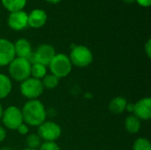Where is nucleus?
<instances>
[{"label":"nucleus","instance_id":"obj_3","mask_svg":"<svg viewBox=\"0 0 151 150\" xmlns=\"http://www.w3.org/2000/svg\"><path fill=\"white\" fill-rule=\"evenodd\" d=\"M72 63L70 58L65 54H56L49 64L51 74L58 79L66 77L72 71Z\"/></svg>","mask_w":151,"mask_h":150},{"label":"nucleus","instance_id":"obj_29","mask_svg":"<svg viewBox=\"0 0 151 150\" xmlns=\"http://www.w3.org/2000/svg\"><path fill=\"white\" fill-rule=\"evenodd\" d=\"M3 108H2V105L0 104V120L2 119V116H3Z\"/></svg>","mask_w":151,"mask_h":150},{"label":"nucleus","instance_id":"obj_27","mask_svg":"<svg viewBox=\"0 0 151 150\" xmlns=\"http://www.w3.org/2000/svg\"><path fill=\"white\" fill-rule=\"evenodd\" d=\"M134 103H128V104H127L126 110H127V111L133 113L134 112Z\"/></svg>","mask_w":151,"mask_h":150},{"label":"nucleus","instance_id":"obj_18","mask_svg":"<svg viewBox=\"0 0 151 150\" xmlns=\"http://www.w3.org/2000/svg\"><path fill=\"white\" fill-rule=\"evenodd\" d=\"M47 72V69L46 66L38 63L33 64L31 65V75L33 78L37 79V80H41L42 79Z\"/></svg>","mask_w":151,"mask_h":150},{"label":"nucleus","instance_id":"obj_30","mask_svg":"<svg viewBox=\"0 0 151 150\" xmlns=\"http://www.w3.org/2000/svg\"><path fill=\"white\" fill-rule=\"evenodd\" d=\"M126 3H127V4H132V3H134V2H135L136 0H124Z\"/></svg>","mask_w":151,"mask_h":150},{"label":"nucleus","instance_id":"obj_6","mask_svg":"<svg viewBox=\"0 0 151 150\" xmlns=\"http://www.w3.org/2000/svg\"><path fill=\"white\" fill-rule=\"evenodd\" d=\"M56 52H55V49L50 45V44H42L40 45L35 53L32 52L31 56L28 57V61L30 64H41L43 65H49V64L50 63V61L52 60V58L55 57Z\"/></svg>","mask_w":151,"mask_h":150},{"label":"nucleus","instance_id":"obj_24","mask_svg":"<svg viewBox=\"0 0 151 150\" xmlns=\"http://www.w3.org/2000/svg\"><path fill=\"white\" fill-rule=\"evenodd\" d=\"M144 49H145V51H146V54H147L148 57H149V58H150L151 57V40L150 39H149V40H148L147 43L145 44Z\"/></svg>","mask_w":151,"mask_h":150},{"label":"nucleus","instance_id":"obj_4","mask_svg":"<svg viewBox=\"0 0 151 150\" xmlns=\"http://www.w3.org/2000/svg\"><path fill=\"white\" fill-rule=\"evenodd\" d=\"M69 58L72 65L77 67H86L92 63L93 54L88 47L78 45L72 49Z\"/></svg>","mask_w":151,"mask_h":150},{"label":"nucleus","instance_id":"obj_31","mask_svg":"<svg viewBox=\"0 0 151 150\" xmlns=\"http://www.w3.org/2000/svg\"><path fill=\"white\" fill-rule=\"evenodd\" d=\"M0 150H12V149H10V148H8V147H4V148H2Z\"/></svg>","mask_w":151,"mask_h":150},{"label":"nucleus","instance_id":"obj_22","mask_svg":"<svg viewBox=\"0 0 151 150\" xmlns=\"http://www.w3.org/2000/svg\"><path fill=\"white\" fill-rule=\"evenodd\" d=\"M39 150H60V149L54 141H45L41 144Z\"/></svg>","mask_w":151,"mask_h":150},{"label":"nucleus","instance_id":"obj_20","mask_svg":"<svg viewBox=\"0 0 151 150\" xmlns=\"http://www.w3.org/2000/svg\"><path fill=\"white\" fill-rule=\"evenodd\" d=\"M26 141H27V145L28 149H36L40 148V146H41V138L38 136V134H35V133L29 134L27 137Z\"/></svg>","mask_w":151,"mask_h":150},{"label":"nucleus","instance_id":"obj_17","mask_svg":"<svg viewBox=\"0 0 151 150\" xmlns=\"http://www.w3.org/2000/svg\"><path fill=\"white\" fill-rule=\"evenodd\" d=\"M125 127L130 133H137L141 129V121L134 115H130L125 121Z\"/></svg>","mask_w":151,"mask_h":150},{"label":"nucleus","instance_id":"obj_21","mask_svg":"<svg viewBox=\"0 0 151 150\" xmlns=\"http://www.w3.org/2000/svg\"><path fill=\"white\" fill-rule=\"evenodd\" d=\"M133 150H151L150 142L145 138H139L134 141Z\"/></svg>","mask_w":151,"mask_h":150},{"label":"nucleus","instance_id":"obj_23","mask_svg":"<svg viewBox=\"0 0 151 150\" xmlns=\"http://www.w3.org/2000/svg\"><path fill=\"white\" fill-rule=\"evenodd\" d=\"M17 131L19 132V134H21V135H26V134L28 133V126H27L26 124L22 123V124L17 128Z\"/></svg>","mask_w":151,"mask_h":150},{"label":"nucleus","instance_id":"obj_15","mask_svg":"<svg viewBox=\"0 0 151 150\" xmlns=\"http://www.w3.org/2000/svg\"><path fill=\"white\" fill-rule=\"evenodd\" d=\"M2 4L11 12L22 11L26 5L27 0H1Z\"/></svg>","mask_w":151,"mask_h":150},{"label":"nucleus","instance_id":"obj_14","mask_svg":"<svg viewBox=\"0 0 151 150\" xmlns=\"http://www.w3.org/2000/svg\"><path fill=\"white\" fill-rule=\"evenodd\" d=\"M127 100L124 97H115L109 103L110 111L114 114H121L127 107Z\"/></svg>","mask_w":151,"mask_h":150},{"label":"nucleus","instance_id":"obj_5","mask_svg":"<svg viewBox=\"0 0 151 150\" xmlns=\"http://www.w3.org/2000/svg\"><path fill=\"white\" fill-rule=\"evenodd\" d=\"M43 86L41 80L29 77L28 79L22 81L20 85V93L26 98L30 100H35L43 92Z\"/></svg>","mask_w":151,"mask_h":150},{"label":"nucleus","instance_id":"obj_12","mask_svg":"<svg viewBox=\"0 0 151 150\" xmlns=\"http://www.w3.org/2000/svg\"><path fill=\"white\" fill-rule=\"evenodd\" d=\"M47 21V13L42 9H35L27 14V25L33 28H40Z\"/></svg>","mask_w":151,"mask_h":150},{"label":"nucleus","instance_id":"obj_32","mask_svg":"<svg viewBox=\"0 0 151 150\" xmlns=\"http://www.w3.org/2000/svg\"><path fill=\"white\" fill-rule=\"evenodd\" d=\"M22 150H37V149H22Z\"/></svg>","mask_w":151,"mask_h":150},{"label":"nucleus","instance_id":"obj_28","mask_svg":"<svg viewBox=\"0 0 151 150\" xmlns=\"http://www.w3.org/2000/svg\"><path fill=\"white\" fill-rule=\"evenodd\" d=\"M47 2H49V3H51V4H58V3H59L61 0H46Z\"/></svg>","mask_w":151,"mask_h":150},{"label":"nucleus","instance_id":"obj_13","mask_svg":"<svg viewBox=\"0 0 151 150\" xmlns=\"http://www.w3.org/2000/svg\"><path fill=\"white\" fill-rule=\"evenodd\" d=\"M14 50H15V55L18 56V57H22L28 59V57L32 54V48L30 42L24 39H19L14 44Z\"/></svg>","mask_w":151,"mask_h":150},{"label":"nucleus","instance_id":"obj_2","mask_svg":"<svg viewBox=\"0 0 151 150\" xmlns=\"http://www.w3.org/2000/svg\"><path fill=\"white\" fill-rule=\"evenodd\" d=\"M9 73L17 81H24L31 76V64L26 58L15 57L9 65Z\"/></svg>","mask_w":151,"mask_h":150},{"label":"nucleus","instance_id":"obj_8","mask_svg":"<svg viewBox=\"0 0 151 150\" xmlns=\"http://www.w3.org/2000/svg\"><path fill=\"white\" fill-rule=\"evenodd\" d=\"M61 133V127L51 121H44L38 126V136L45 141H55L60 137Z\"/></svg>","mask_w":151,"mask_h":150},{"label":"nucleus","instance_id":"obj_26","mask_svg":"<svg viewBox=\"0 0 151 150\" xmlns=\"http://www.w3.org/2000/svg\"><path fill=\"white\" fill-rule=\"evenodd\" d=\"M5 137H6V132L2 126H0V142H2L5 139Z\"/></svg>","mask_w":151,"mask_h":150},{"label":"nucleus","instance_id":"obj_11","mask_svg":"<svg viewBox=\"0 0 151 150\" xmlns=\"http://www.w3.org/2000/svg\"><path fill=\"white\" fill-rule=\"evenodd\" d=\"M134 116L142 120H149L151 118V99L144 97L134 103Z\"/></svg>","mask_w":151,"mask_h":150},{"label":"nucleus","instance_id":"obj_10","mask_svg":"<svg viewBox=\"0 0 151 150\" xmlns=\"http://www.w3.org/2000/svg\"><path fill=\"white\" fill-rule=\"evenodd\" d=\"M7 23L12 29L20 31L27 27V13L23 10L11 12L8 17Z\"/></svg>","mask_w":151,"mask_h":150},{"label":"nucleus","instance_id":"obj_9","mask_svg":"<svg viewBox=\"0 0 151 150\" xmlns=\"http://www.w3.org/2000/svg\"><path fill=\"white\" fill-rule=\"evenodd\" d=\"M15 56L13 43L7 39L0 38V66L9 65Z\"/></svg>","mask_w":151,"mask_h":150},{"label":"nucleus","instance_id":"obj_1","mask_svg":"<svg viewBox=\"0 0 151 150\" xmlns=\"http://www.w3.org/2000/svg\"><path fill=\"white\" fill-rule=\"evenodd\" d=\"M23 121L32 126H39L46 119V111L43 104L38 100H29L21 110Z\"/></svg>","mask_w":151,"mask_h":150},{"label":"nucleus","instance_id":"obj_19","mask_svg":"<svg viewBox=\"0 0 151 150\" xmlns=\"http://www.w3.org/2000/svg\"><path fill=\"white\" fill-rule=\"evenodd\" d=\"M58 82H59V79L53 74L45 75L42 80L43 88H48V89H52V88H57V86L58 85Z\"/></svg>","mask_w":151,"mask_h":150},{"label":"nucleus","instance_id":"obj_16","mask_svg":"<svg viewBox=\"0 0 151 150\" xmlns=\"http://www.w3.org/2000/svg\"><path fill=\"white\" fill-rule=\"evenodd\" d=\"M12 81L10 78L0 73V99H4L9 95L12 91Z\"/></svg>","mask_w":151,"mask_h":150},{"label":"nucleus","instance_id":"obj_25","mask_svg":"<svg viewBox=\"0 0 151 150\" xmlns=\"http://www.w3.org/2000/svg\"><path fill=\"white\" fill-rule=\"evenodd\" d=\"M136 1L142 7H150L151 4V0H136Z\"/></svg>","mask_w":151,"mask_h":150},{"label":"nucleus","instance_id":"obj_7","mask_svg":"<svg viewBox=\"0 0 151 150\" xmlns=\"http://www.w3.org/2000/svg\"><path fill=\"white\" fill-rule=\"evenodd\" d=\"M2 119L4 125L7 128L17 130V128L23 123L21 110L16 106H9L3 111Z\"/></svg>","mask_w":151,"mask_h":150}]
</instances>
